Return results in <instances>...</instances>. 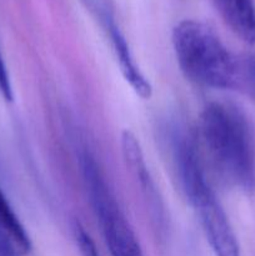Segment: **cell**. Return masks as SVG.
<instances>
[{
	"mask_svg": "<svg viewBox=\"0 0 255 256\" xmlns=\"http://www.w3.org/2000/svg\"><path fill=\"white\" fill-rule=\"evenodd\" d=\"M220 18L242 42L255 44L254 0H212Z\"/></svg>",
	"mask_w": 255,
	"mask_h": 256,
	"instance_id": "cell-7",
	"label": "cell"
},
{
	"mask_svg": "<svg viewBox=\"0 0 255 256\" xmlns=\"http://www.w3.org/2000/svg\"><path fill=\"white\" fill-rule=\"evenodd\" d=\"M122 150L126 166L129 168V172H132L136 182H139L140 192H142L144 199L148 202V206L152 210V220H155L158 224H162L164 210H162V200L158 196L156 188H155L154 182H152L149 170L146 168V162H145L139 140L132 132L125 130L122 132Z\"/></svg>",
	"mask_w": 255,
	"mask_h": 256,
	"instance_id": "cell-5",
	"label": "cell"
},
{
	"mask_svg": "<svg viewBox=\"0 0 255 256\" xmlns=\"http://www.w3.org/2000/svg\"><path fill=\"white\" fill-rule=\"evenodd\" d=\"M0 94L8 102H12V82H10L9 72H8L6 65H5L4 62V56H2V46H0Z\"/></svg>",
	"mask_w": 255,
	"mask_h": 256,
	"instance_id": "cell-10",
	"label": "cell"
},
{
	"mask_svg": "<svg viewBox=\"0 0 255 256\" xmlns=\"http://www.w3.org/2000/svg\"><path fill=\"white\" fill-rule=\"evenodd\" d=\"M176 62L190 82L216 90H232L255 102V55L234 54L212 28L182 20L172 30Z\"/></svg>",
	"mask_w": 255,
	"mask_h": 256,
	"instance_id": "cell-1",
	"label": "cell"
},
{
	"mask_svg": "<svg viewBox=\"0 0 255 256\" xmlns=\"http://www.w3.org/2000/svg\"><path fill=\"white\" fill-rule=\"evenodd\" d=\"M82 170L90 202L102 228L110 255L144 256L132 225L105 180L99 164L89 152L82 155Z\"/></svg>",
	"mask_w": 255,
	"mask_h": 256,
	"instance_id": "cell-4",
	"label": "cell"
},
{
	"mask_svg": "<svg viewBox=\"0 0 255 256\" xmlns=\"http://www.w3.org/2000/svg\"><path fill=\"white\" fill-rule=\"evenodd\" d=\"M0 256H19L2 236H0Z\"/></svg>",
	"mask_w": 255,
	"mask_h": 256,
	"instance_id": "cell-11",
	"label": "cell"
},
{
	"mask_svg": "<svg viewBox=\"0 0 255 256\" xmlns=\"http://www.w3.org/2000/svg\"><path fill=\"white\" fill-rule=\"evenodd\" d=\"M182 190L196 214L215 256H240V246L224 208L205 174L196 146L182 138L175 148Z\"/></svg>",
	"mask_w": 255,
	"mask_h": 256,
	"instance_id": "cell-3",
	"label": "cell"
},
{
	"mask_svg": "<svg viewBox=\"0 0 255 256\" xmlns=\"http://www.w3.org/2000/svg\"><path fill=\"white\" fill-rule=\"evenodd\" d=\"M0 236L12 248L18 255H26L32 250L29 235L2 189H0Z\"/></svg>",
	"mask_w": 255,
	"mask_h": 256,
	"instance_id": "cell-8",
	"label": "cell"
},
{
	"mask_svg": "<svg viewBox=\"0 0 255 256\" xmlns=\"http://www.w3.org/2000/svg\"><path fill=\"white\" fill-rule=\"evenodd\" d=\"M199 136L212 169L246 192L255 189V156L246 118L234 105L210 102L200 115Z\"/></svg>",
	"mask_w": 255,
	"mask_h": 256,
	"instance_id": "cell-2",
	"label": "cell"
},
{
	"mask_svg": "<svg viewBox=\"0 0 255 256\" xmlns=\"http://www.w3.org/2000/svg\"><path fill=\"white\" fill-rule=\"evenodd\" d=\"M105 25L109 32L110 40H112V48H114L115 56L119 62L120 70L124 75L125 80L129 82L130 86L132 88L135 92L142 99H149L152 96V85L149 80L144 76L140 68L136 65L134 56H132L130 48L128 45L126 39L120 32L119 28L114 22V20L110 16L105 15L104 18Z\"/></svg>",
	"mask_w": 255,
	"mask_h": 256,
	"instance_id": "cell-6",
	"label": "cell"
},
{
	"mask_svg": "<svg viewBox=\"0 0 255 256\" xmlns=\"http://www.w3.org/2000/svg\"><path fill=\"white\" fill-rule=\"evenodd\" d=\"M75 239H76L78 246H79L82 256H100L99 252L96 250L94 242L90 238V235L88 234L84 230V228L82 225L76 224L75 225Z\"/></svg>",
	"mask_w": 255,
	"mask_h": 256,
	"instance_id": "cell-9",
	"label": "cell"
}]
</instances>
